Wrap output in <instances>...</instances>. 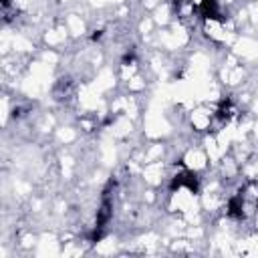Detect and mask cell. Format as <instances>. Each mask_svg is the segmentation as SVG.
Listing matches in <instances>:
<instances>
[{
    "instance_id": "1",
    "label": "cell",
    "mask_w": 258,
    "mask_h": 258,
    "mask_svg": "<svg viewBox=\"0 0 258 258\" xmlns=\"http://www.w3.org/2000/svg\"><path fill=\"white\" fill-rule=\"evenodd\" d=\"M54 95H56V99H67L71 95V81L69 79H60L56 89H54Z\"/></svg>"
}]
</instances>
